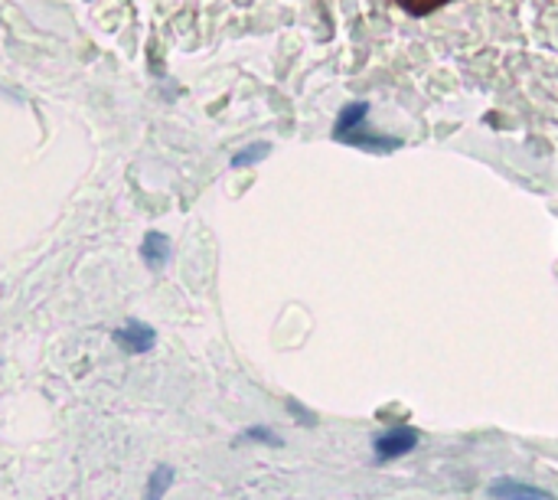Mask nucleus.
Returning <instances> with one entry per match:
<instances>
[{"label":"nucleus","mask_w":558,"mask_h":500,"mask_svg":"<svg viewBox=\"0 0 558 500\" xmlns=\"http://www.w3.org/2000/svg\"><path fill=\"white\" fill-rule=\"evenodd\" d=\"M421 441V432L411 428V425H395V428H385L379 435H372V454L379 464H389L395 458H405L418 448Z\"/></svg>","instance_id":"1"},{"label":"nucleus","mask_w":558,"mask_h":500,"mask_svg":"<svg viewBox=\"0 0 558 500\" xmlns=\"http://www.w3.org/2000/svg\"><path fill=\"white\" fill-rule=\"evenodd\" d=\"M112 340H115V347H118L122 353H128V357H144V353H151V350L157 347V330H154L151 324H144V321L128 317L122 327L112 330Z\"/></svg>","instance_id":"2"},{"label":"nucleus","mask_w":558,"mask_h":500,"mask_svg":"<svg viewBox=\"0 0 558 500\" xmlns=\"http://www.w3.org/2000/svg\"><path fill=\"white\" fill-rule=\"evenodd\" d=\"M493 500H555L551 493L525 484V480H516V477H496L486 490Z\"/></svg>","instance_id":"3"},{"label":"nucleus","mask_w":558,"mask_h":500,"mask_svg":"<svg viewBox=\"0 0 558 500\" xmlns=\"http://www.w3.org/2000/svg\"><path fill=\"white\" fill-rule=\"evenodd\" d=\"M170 255H174V246H170V239L164 236V233H148L144 239H141V259H144V265L151 268V272H164L167 265H170Z\"/></svg>","instance_id":"4"},{"label":"nucleus","mask_w":558,"mask_h":500,"mask_svg":"<svg viewBox=\"0 0 558 500\" xmlns=\"http://www.w3.org/2000/svg\"><path fill=\"white\" fill-rule=\"evenodd\" d=\"M366 115H369V102H353V105H346V109L340 112V118H337L333 138H337V141H343L346 135L359 132V128H363V118H366Z\"/></svg>","instance_id":"5"},{"label":"nucleus","mask_w":558,"mask_h":500,"mask_svg":"<svg viewBox=\"0 0 558 500\" xmlns=\"http://www.w3.org/2000/svg\"><path fill=\"white\" fill-rule=\"evenodd\" d=\"M174 480H177L174 464H154V471H151V477H148L144 500H164V497H167V490L174 487Z\"/></svg>","instance_id":"6"},{"label":"nucleus","mask_w":558,"mask_h":500,"mask_svg":"<svg viewBox=\"0 0 558 500\" xmlns=\"http://www.w3.org/2000/svg\"><path fill=\"white\" fill-rule=\"evenodd\" d=\"M343 145H353V148H369V151H395V148H402V138H385V135H359V132H353V135H346V138H343Z\"/></svg>","instance_id":"7"},{"label":"nucleus","mask_w":558,"mask_h":500,"mask_svg":"<svg viewBox=\"0 0 558 500\" xmlns=\"http://www.w3.org/2000/svg\"><path fill=\"white\" fill-rule=\"evenodd\" d=\"M268 154H271V145H268V141H255V145H249L245 151H239V154L232 158V167H236V171H242V167H252V164L265 161Z\"/></svg>","instance_id":"8"},{"label":"nucleus","mask_w":558,"mask_h":500,"mask_svg":"<svg viewBox=\"0 0 558 500\" xmlns=\"http://www.w3.org/2000/svg\"><path fill=\"white\" fill-rule=\"evenodd\" d=\"M239 438L242 441H255V445H271V448H281L284 445V438L271 425H249Z\"/></svg>","instance_id":"9"},{"label":"nucleus","mask_w":558,"mask_h":500,"mask_svg":"<svg viewBox=\"0 0 558 500\" xmlns=\"http://www.w3.org/2000/svg\"><path fill=\"white\" fill-rule=\"evenodd\" d=\"M288 409H291V415H294V422H297V425H304V428H317V422H320V418H317L307 405H301L297 399H288Z\"/></svg>","instance_id":"10"}]
</instances>
